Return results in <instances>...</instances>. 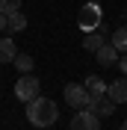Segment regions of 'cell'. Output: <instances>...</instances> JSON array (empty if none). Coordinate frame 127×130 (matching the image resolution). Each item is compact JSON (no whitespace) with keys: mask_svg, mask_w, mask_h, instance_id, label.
Segmentation results:
<instances>
[{"mask_svg":"<svg viewBox=\"0 0 127 130\" xmlns=\"http://www.w3.org/2000/svg\"><path fill=\"white\" fill-rule=\"evenodd\" d=\"M56 118H59V106L50 101V98H33V101H27V121L33 124V127H50V124H56Z\"/></svg>","mask_w":127,"mask_h":130,"instance_id":"1","label":"cell"},{"mask_svg":"<svg viewBox=\"0 0 127 130\" xmlns=\"http://www.w3.org/2000/svg\"><path fill=\"white\" fill-rule=\"evenodd\" d=\"M77 24L83 32H95L103 27V12L98 6V0H86V6H80V15H77Z\"/></svg>","mask_w":127,"mask_h":130,"instance_id":"2","label":"cell"},{"mask_svg":"<svg viewBox=\"0 0 127 130\" xmlns=\"http://www.w3.org/2000/svg\"><path fill=\"white\" fill-rule=\"evenodd\" d=\"M39 95H41L39 77H33V74H21L18 83H15V98L27 104V101H33V98H39Z\"/></svg>","mask_w":127,"mask_h":130,"instance_id":"3","label":"cell"},{"mask_svg":"<svg viewBox=\"0 0 127 130\" xmlns=\"http://www.w3.org/2000/svg\"><path fill=\"white\" fill-rule=\"evenodd\" d=\"M65 104L71 106L74 112H77V109H86V106H89V92H86V86H80V83H68V86H65Z\"/></svg>","mask_w":127,"mask_h":130,"instance_id":"4","label":"cell"},{"mask_svg":"<svg viewBox=\"0 0 127 130\" xmlns=\"http://www.w3.org/2000/svg\"><path fill=\"white\" fill-rule=\"evenodd\" d=\"M71 130H101V118L89 109H77L71 118Z\"/></svg>","mask_w":127,"mask_h":130,"instance_id":"5","label":"cell"},{"mask_svg":"<svg viewBox=\"0 0 127 130\" xmlns=\"http://www.w3.org/2000/svg\"><path fill=\"white\" fill-rule=\"evenodd\" d=\"M95 59L103 65V68H109V65H115V62H118V50L112 47V44H106V41H103L101 47L95 50Z\"/></svg>","mask_w":127,"mask_h":130,"instance_id":"6","label":"cell"},{"mask_svg":"<svg viewBox=\"0 0 127 130\" xmlns=\"http://www.w3.org/2000/svg\"><path fill=\"white\" fill-rule=\"evenodd\" d=\"M106 98H112L115 104H127V77L109 83V86H106Z\"/></svg>","mask_w":127,"mask_h":130,"instance_id":"7","label":"cell"},{"mask_svg":"<svg viewBox=\"0 0 127 130\" xmlns=\"http://www.w3.org/2000/svg\"><path fill=\"white\" fill-rule=\"evenodd\" d=\"M6 30L9 32H21L27 30V15L18 9V12H12V15H6Z\"/></svg>","mask_w":127,"mask_h":130,"instance_id":"8","label":"cell"},{"mask_svg":"<svg viewBox=\"0 0 127 130\" xmlns=\"http://www.w3.org/2000/svg\"><path fill=\"white\" fill-rule=\"evenodd\" d=\"M83 86H86V92L92 98H101V95H106V83L101 80V77H86V83H83Z\"/></svg>","mask_w":127,"mask_h":130,"instance_id":"9","label":"cell"},{"mask_svg":"<svg viewBox=\"0 0 127 130\" xmlns=\"http://www.w3.org/2000/svg\"><path fill=\"white\" fill-rule=\"evenodd\" d=\"M15 53H18L15 41H12V39H0V65H3V62H12Z\"/></svg>","mask_w":127,"mask_h":130,"instance_id":"10","label":"cell"},{"mask_svg":"<svg viewBox=\"0 0 127 130\" xmlns=\"http://www.w3.org/2000/svg\"><path fill=\"white\" fill-rule=\"evenodd\" d=\"M109 44L118 50V53H127V27H121V30L112 32V41H109Z\"/></svg>","mask_w":127,"mask_h":130,"instance_id":"11","label":"cell"},{"mask_svg":"<svg viewBox=\"0 0 127 130\" xmlns=\"http://www.w3.org/2000/svg\"><path fill=\"white\" fill-rule=\"evenodd\" d=\"M12 62H15V68H18L21 74H30V71H33V56H30V53H15Z\"/></svg>","mask_w":127,"mask_h":130,"instance_id":"12","label":"cell"},{"mask_svg":"<svg viewBox=\"0 0 127 130\" xmlns=\"http://www.w3.org/2000/svg\"><path fill=\"white\" fill-rule=\"evenodd\" d=\"M101 44H103V36H101V32H89L86 39H83V47H86V50H92V53H95Z\"/></svg>","mask_w":127,"mask_h":130,"instance_id":"13","label":"cell"},{"mask_svg":"<svg viewBox=\"0 0 127 130\" xmlns=\"http://www.w3.org/2000/svg\"><path fill=\"white\" fill-rule=\"evenodd\" d=\"M18 9H21V0H0V12L3 15H12Z\"/></svg>","mask_w":127,"mask_h":130,"instance_id":"14","label":"cell"},{"mask_svg":"<svg viewBox=\"0 0 127 130\" xmlns=\"http://www.w3.org/2000/svg\"><path fill=\"white\" fill-rule=\"evenodd\" d=\"M118 65H121V74L127 77V53H124V56H118Z\"/></svg>","mask_w":127,"mask_h":130,"instance_id":"15","label":"cell"},{"mask_svg":"<svg viewBox=\"0 0 127 130\" xmlns=\"http://www.w3.org/2000/svg\"><path fill=\"white\" fill-rule=\"evenodd\" d=\"M6 30V15H3V12H0V32Z\"/></svg>","mask_w":127,"mask_h":130,"instance_id":"16","label":"cell"},{"mask_svg":"<svg viewBox=\"0 0 127 130\" xmlns=\"http://www.w3.org/2000/svg\"><path fill=\"white\" fill-rule=\"evenodd\" d=\"M118 130H127V118H124V121H121V127H118Z\"/></svg>","mask_w":127,"mask_h":130,"instance_id":"17","label":"cell"}]
</instances>
